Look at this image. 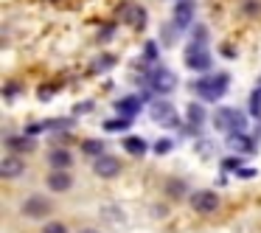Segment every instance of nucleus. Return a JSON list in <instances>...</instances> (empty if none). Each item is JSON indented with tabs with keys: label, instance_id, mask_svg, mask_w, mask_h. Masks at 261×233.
<instances>
[{
	"label": "nucleus",
	"instance_id": "f257e3e1",
	"mask_svg": "<svg viewBox=\"0 0 261 233\" xmlns=\"http://www.w3.org/2000/svg\"><path fill=\"white\" fill-rule=\"evenodd\" d=\"M194 93H197L202 101H219L222 96L230 87V76L227 73H214V76H202V79L194 82Z\"/></svg>",
	"mask_w": 261,
	"mask_h": 233
},
{
	"label": "nucleus",
	"instance_id": "f03ea898",
	"mask_svg": "<svg viewBox=\"0 0 261 233\" xmlns=\"http://www.w3.org/2000/svg\"><path fill=\"white\" fill-rule=\"evenodd\" d=\"M214 126L222 132H227V135H239V132H247L250 121L247 115L242 113V110H233V107H219L214 113Z\"/></svg>",
	"mask_w": 261,
	"mask_h": 233
},
{
	"label": "nucleus",
	"instance_id": "7ed1b4c3",
	"mask_svg": "<svg viewBox=\"0 0 261 233\" xmlns=\"http://www.w3.org/2000/svg\"><path fill=\"white\" fill-rule=\"evenodd\" d=\"M51 211H54V202L48 197H42V194H29V197L23 199V205H20V214H23L25 219H31V222L45 219Z\"/></svg>",
	"mask_w": 261,
	"mask_h": 233
},
{
	"label": "nucleus",
	"instance_id": "20e7f679",
	"mask_svg": "<svg viewBox=\"0 0 261 233\" xmlns=\"http://www.w3.org/2000/svg\"><path fill=\"white\" fill-rule=\"evenodd\" d=\"M141 82H143V85H149V87H152V90L158 93V96H163V93H171V90L177 87V76L171 73V70L160 68V65H158V68H152V70H149V73H146V79H141Z\"/></svg>",
	"mask_w": 261,
	"mask_h": 233
},
{
	"label": "nucleus",
	"instance_id": "39448f33",
	"mask_svg": "<svg viewBox=\"0 0 261 233\" xmlns=\"http://www.w3.org/2000/svg\"><path fill=\"white\" fill-rule=\"evenodd\" d=\"M188 202H191V208L197 211V214H202V216H208V214H214L216 208H219V194L214 191V188H199V191H191L188 194Z\"/></svg>",
	"mask_w": 261,
	"mask_h": 233
},
{
	"label": "nucleus",
	"instance_id": "423d86ee",
	"mask_svg": "<svg viewBox=\"0 0 261 233\" xmlns=\"http://www.w3.org/2000/svg\"><path fill=\"white\" fill-rule=\"evenodd\" d=\"M149 115L158 121L160 126H169V130H180V118L174 113V104L166 101V98H158V101L149 104Z\"/></svg>",
	"mask_w": 261,
	"mask_h": 233
},
{
	"label": "nucleus",
	"instance_id": "0eeeda50",
	"mask_svg": "<svg viewBox=\"0 0 261 233\" xmlns=\"http://www.w3.org/2000/svg\"><path fill=\"white\" fill-rule=\"evenodd\" d=\"M211 65H214V59H211L208 48L188 42V48H186V68L194 70V73H208Z\"/></svg>",
	"mask_w": 261,
	"mask_h": 233
},
{
	"label": "nucleus",
	"instance_id": "6e6552de",
	"mask_svg": "<svg viewBox=\"0 0 261 233\" xmlns=\"http://www.w3.org/2000/svg\"><path fill=\"white\" fill-rule=\"evenodd\" d=\"M25 171H29V166H25V160L20 158L17 152L3 154V160H0V177H3V180H14V177L25 174Z\"/></svg>",
	"mask_w": 261,
	"mask_h": 233
},
{
	"label": "nucleus",
	"instance_id": "1a4fd4ad",
	"mask_svg": "<svg viewBox=\"0 0 261 233\" xmlns=\"http://www.w3.org/2000/svg\"><path fill=\"white\" fill-rule=\"evenodd\" d=\"M45 186L51 194H65L73 188V174H70L68 169H51L45 177Z\"/></svg>",
	"mask_w": 261,
	"mask_h": 233
},
{
	"label": "nucleus",
	"instance_id": "9d476101",
	"mask_svg": "<svg viewBox=\"0 0 261 233\" xmlns=\"http://www.w3.org/2000/svg\"><path fill=\"white\" fill-rule=\"evenodd\" d=\"M93 171L104 180H113V177L121 174V160L113 158V154H101V158L93 160Z\"/></svg>",
	"mask_w": 261,
	"mask_h": 233
},
{
	"label": "nucleus",
	"instance_id": "9b49d317",
	"mask_svg": "<svg viewBox=\"0 0 261 233\" xmlns=\"http://www.w3.org/2000/svg\"><path fill=\"white\" fill-rule=\"evenodd\" d=\"M118 12H121V17H124L132 29L143 31V25H146V9H143V6H138V3H124Z\"/></svg>",
	"mask_w": 261,
	"mask_h": 233
},
{
	"label": "nucleus",
	"instance_id": "f8f14e48",
	"mask_svg": "<svg viewBox=\"0 0 261 233\" xmlns=\"http://www.w3.org/2000/svg\"><path fill=\"white\" fill-rule=\"evenodd\" d=\"M194 12H197V6H194V0H177L174 6V29H188V25L194 23Z\"/></svg>",
	"mask_w": 261,
	"mask_h": 233
},
{
	"label": "nucleus",
	"instance_id": "ddd939ff",
	"mask_svg": "<svg viewBox=\"0 0 261 233\" xmlns=\"http://www.w3.org/2000/svg\"><path fill=\"white\" fill-rule=\"evenodd\" d=\"M227 146L233 149L236 154H255L258 152V143H255V138H250L247 132H239V135H227Z\"/></svg>",
	"mask_w": 261,
	"mask_h": 233
},
{
	"label": "nucleus",
	"instance_id": "4468645a",
	"mask_svg": "<svg viewBox=\"0 0 261 233\" xmlns=\"http://www.w3.org/2000/svg\"><path fill=\"white\" fill-rule=\"evenodd\" d=\"M143 110V98L141 96H124L115 101V113L118 115H126V118H138Z\"/></svg>",
	"mask_w": 261,
	"mask_h": 233
},
{
	"label": "nucleus",
	"instance_id": "2eb2a0df",
	"mask_svg": "<svg viewBox=\"0 0 261 233\" xmlns=\"http://www.w3.org/2000/svg\"><path fill=\"white\" fill-rule=\"evenodd\" d=\"M163 194L171 199V202H177V199H186L191 191H188L186 180H180V177H169V180L163 183Z\"/></svg>",
	"mask_w": 261,
	"mask_h": 233
},
{
	"label": "nucleus",
	"instance_id": "dca6fc26",
	"mask_svg": "<svg viewBox=\"0 0 261 233\" xmlns=\"http://www.w3.org/2000/svg\"><path fill=\"white\" fill-rule=\"evenodd\" d=\"M48 166H51V169H70V166H73V154H70V149L54 146L51 152H48Z\"/></svg>",
	"mask_w": 261,
	"mask_h": 233
},
{
	"label": "nucleus",
	"instance_id": "f3484780",
	"mask_svg": "<svg viewBox=\"0 0 261 233\" xmlns=\"http://www.w3.org/2000/svg\"><path fill=\"white\" fill-rule=\"evenodd\" d=\"M205 118H208V113H205L202 101H188L186 104V121L194 126V130H199V126L205 124Z\"/></svg>",
	"mask_w": 261,
	"mask_h": 233
},
{
	"label": "nucleus",
	"instance_id": "a211bd4d",
	"mask_svg": "<svg viewBox=\"0 0 261 233\" xmlns=\"http://www.w3.org/2000/svg\"><path fill=\"white\" fill-rule=\"evenodd\" d=\"M6 149H9V152H31V149H37V143H34V138H31V135H25V132H23V135H9L6 138Z\"/></svg>",
	"mask_w": 261,
	"mask_h": 233
},
{
	"label": "nucleus",
	"instance_id": "6ab92c4d",
	"mask_svg": "<svg viewBox=\"0 0 261 233\" xmlns=\"http://www.w3.org/2000/svg\"><path fill=\"white\" fill-rule=\"evenodd\" d=\"M124 149L129 154H135V158H143V154H146V141H143L141 135H129V138H124Z\"/></svg>",
	"mask_w": 261,
	"mask_h": 233
},
{
	"label": "nucleus",
	"instance_id": "aec40b11",
	"mask_svg": "<svg viewBox=\"0 0 261 233\" xmlns=\"http://www.w3.org/2000/svg\"><path fill=\"white\" fill-rule=\"evenodd\" d=\"M132 126V118H126V115H121V118H107L101 124L104 132H126Z\"/></svg>",
	"mask_w": 261,
	"mask_h": 233
},
{
	"label": "nucleus",
	"instance_id": "412c9836",
	"mask_svg": "<svg viewBox=\"0 0 261 233\" xmlns=\"http://www.w3.org/2000/svg\"><path fill=\"white\" fill-rule=\"evenodd\" d=\"M143 65H149V68H154L158 65V59H160V45L154 40H149L146 45H143Z\"/></svg>",
	"mask_w": 261,
	"mask_h": 233
},
{
	"label": "nucleus",
	"instance_id": "4be33fe9",
	"mask_svg": "<svg viewBox=\"0 0 261 233\" xmlns=\"http://www.w3.org/2000/svg\"><path fill=\"white\" fill-rule=\"evenodd\" d=\"M115 62H118V59H115L113 54H101L96 62H90V73H104V70L115 68Z\"/></svg>",
	"mask_w": 261,
	"mask_h": 233
},
{
	"label": "nucleus",
	"instance_id": "5701e85b",
	"mask_svg": "<svg viewBox=\"0 0 261 233\" xmlns=\"http://www.w3.org/2000/svg\"><path fill=\"white\" fill-rule=\"evenodd\" d=\"M104 149H107V146H104L101 141H96V138H90V141H85V143H82V152H85L87 158H93V160H96V158H101V154H107Z\"/></svg>",
	"mask_w": 261,
	"mask_h": 233
},
{
	"label": "nucleus",
	"instance_id": "b1692460",
	"mask_svg": "<svg viewBox=\"0 0 261 233\" xmlns=\"http://www.w3.org/2000/svg\"><path fill=\"white\" fill-rule=\"evenodd\" d=\"M247 110H250V113L255 115V118H258V115H261V85L255 87L253 93H250V98H247Z\"/></svg>",
	"mask_w": 261,
	"mask_h": 233
},
{
	"label": "nucleus",
	"instance_id": "393cba45",
	"mask_svg": "<svg viewBox=\"0 0 261 233\" xmlns=\"http://www.w3.org/2000/svg\"><path fill=\"white\" fill-rule=\"evenodd\" d=\"M171 149H174V141H171V138H160V141H154L152 152L163 158V154H169V152H171Z\"/></svg>",
	"mask_w": 261,
	"mask_h": 233
},
{
	"label": "nucleus",
	"instance_id": "a878e982",
	"mask_svg": "<svg viewBox=\"0 0 261 233\" xmlns=\"http://www.w3.org/2000/svg\"><path fill=\"white\" fill-rule=\"evenodd\" d=\"M191 42H194V45H205V42H208V29H205V25H197V29H194Z\"/></svg>",
	"mask_w": 261,
	"mask_h": 233
},
{
	"label": "nucleus",
	"instance_id": "bb28decb",
	"mask_svg": "<svg viewBox=\"0 0 261 233\" xmlns=\"http://www.w3.org/2000/svg\"><path fill=\"white\" fill-rule=\"evenodd\" d=\"M42 233H68V225H65V222H45V225H42Z\"/></svg>",
	"mask_w": 261,
	"mask_h": 233
},
{
	"label": "nucleus",
	"instance_id": "cd10ccee",
	"mask_svg": "<svg viewBox=\"0 0 261 233\" xmlns=\"http://www.w3.org/2000/svg\"><path fill=\"white\" fill-rule=\"evenodd\" d=\"M242 12L247 14V17H255V14L261 12V6H258V0H244V3H242Z\"/></svg>",
	"mask_w": 261,
	"mask_h": 233
},
{
	"label": "nucleus",
	"instance_id": "c85d7f7f",
	"mask_svg": "<svg viewBox=\"0 0 261 233\" xmlns=\"http://www.w3.org/2000/svg\"><path fill=\"white\" fill-rule=\"evenodd\" d=\"M115 37V23H107L101 31H98V42H110Z\"/></svg>",
	"mask_w": 261,
	"mask_h": 233
},
{
	"label": "nucleus",
	"instance_id": "c756f323",
	"mask_svg": "<svg viewBox=\"0 0 261 233\" xmlns=\"http://www.w3.org/2000/svg\"><path fill=\"white\" fill-rule=\"evenodd\" d=\"M93 107H96L93 101H79L73 107V115H76V118H79V115H87V113H93Z\"/></svg>",
	"mask_w": 261,
	"mask_h": 233
},
{
	"label": "nucleus",
	"instance_id": "7c9ffc66",
	"mask_svg": "<svg viewBox=\"0 0 261 233\" xmlns=\"http://www.w3.org/2000/svg\"><path fill=\"white\" fill-rule=\"evenodd\" d=\"M222 169H225V171H239V169H242V160H239V158H227V160H222Z\"/></svg>",
	"mask_w": 261,
	"mask_h": 233
},
{
	"label": "nucleus",
	"instance_id": "2f4dec72",
	"mask_svg": "<svg viewBox=\"0 0 261 233\" xmlns=\"http://www.w3.org/2000/svg\"><path fill=\"white\" fill-rule=\"evenodd\" d=\"M23 90V85H6V90H3V96H6V101H12L17 93Z\"/></svg>",
	"mask_w": 261,
	"mask_h": 233
},
{
	"label": "nucleus",
	"instance_id": "473e14b6",
	"mask_svg": "<svg viewBox=\"0 0 261 233\" xmlns=\"http://www.w3.org/2000/svg\"><path fill=\"white\" fill-rule=\"evenodd\" d=\"M236 174L242 177V180H250V177H255V169H250V166H242V169H239Z\"/></svg>",
	"mask_w": 261,
	"mask_h": 233
},
{
	"label": "nucleus",
	"instance_id": "72a5a7b5",
	"mask_svg": "<svg viewBox=\"0 0 261 233\" xmlns=\"http://www.w3.org/2000/svg\"><path fill=\"white\" fill-rule=\"evenodd\" d=\"M219 51H222V57H236V48H233V45H225V42H222Z\"/></svg>",
	"mask_w": 261,
	"mask_h": 233
},
{
	"label": "nucleus",
	"instance_id": "f704fd0d",
	"mask_svg": "<svg viewBox=\"0 0 261 233\" xmlns=\"http://www.w3.org/2000/svg\"><path fill=\"white\" fill-rule=\"evenodd\" d=\"M51 96H54V87H40V98H42V101H48Z\"/></svg>",
	"mask_w": 261,
	"mask_h": 233
},
{
	"label": "nucleus",
	"instance_id": "c9c22d12",
	"mask_svg": "<svg viewBox=\"0 0 261 233\" xmlns=\"http://www.w3.org/2000/svg\"><path fill=\"white\" fill-rule=\"evenodd\" d=\"M79 233H98V230H96V227H82Z\"/></svg>",
	"mask_w": 261,
	"mask_h": 233
},
{
	"label": "nucleus",
	"instance_id": "e433bc0d",
	"mask_svg": "<svg viewBox=\"0 0 261 233\" xmlns=\"http://www.w3.org/2000/svg\"><path fill=\"white\" fill-rule=\"evenodd\" d=\"M258 85H261V79H258Z\"/></svg>",
	"mask_w": 261,
	"mask_h": 233
}]
</instances>
